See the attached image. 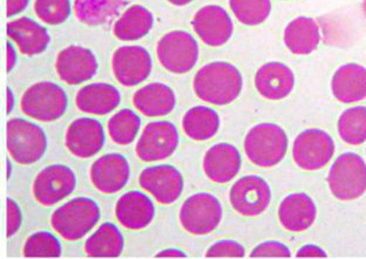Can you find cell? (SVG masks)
Listing matches in <instances>:
<instances>
[{"mask_svg": "<svg viewBox=\"0 0 366 259\" xmlns=\"http://www.w3.org/2000/svg\"><path fill=\"white\" fill-rule=\"evenodd\" d=\"M131 167L127 158L118 153L106 154L92 164L91 182L102 194L113 195L122 191L129 181Z\"/></svg>", "mask_w": 366, "mask_h": 259, "instance_id": "obj_18", "label": "cell"}, {"mask_svg": "<svg viewBox=\"0 0 366 259\" xmlns=\"http://www.w3.org/2000/svg\"><path fill=\"white\" fill-rule=\"evenodd\" d=\"M133 105L147 118H161L173 112L177 106V94L166 83L153 82L137 89Z\"/></svg>", "mask_w": 366, "mask_h": 259, "instance_id": "obj_26", "label": "cell"}, {"mask_svg": "<svg viewBox=\"0 0 366 259\" xmlns=\"http://www.w3.org/2000/svg\"><path fill=\"white\" fill-rule=\"evenodd\" d=\"M222 217V204L217 197L208 193H199L188 197L179 213L183 229L195 236H206L215 231Z\"/></svg>", "mask_w": 366, "mask_h": 259, "instance_id": "obj_8", "label": "cell"}, {"mask_svg": "<svg viewBox=\"0 0 366 259\" xmlns=\"http://www.w3.org/2000/svg\"><path fill=\"white\" fill-rule=\"evenodd\" d=\"M179 142L180 135L173 122H149L141 133L135 153L141 161H164L175 153Z\"/></svg>", "mask_w": 366, "mask_h": 259, "instance_id": "obj_11", "label": "cell"}, {"mask_svg": "<svg viewBox=\"0 0 366 259\" xmlns=\"http://www.w3.org/2000/svg\"><path fill=\"white\" fill-rule=\"evenodd\" d=\"M342 141L350 146L363 145L366 141V107L355 106L345 109L337 122Z\"/></svg>", "mask_w": 366, "mask_h": 259, "instance_id": "obj_32", "label": "cell"}, {"mask_svg": "<svg viewBox=\"0 0 366 259\" xmlns=\"http://www.w3.org/2000/svg\"><path fill=\"white\" fill-rule=\"evenodd\" d=\"M62 253L61 243L53 233L38 231L31 235L23 248L25 257H60Z\"/></svg>", "mask_w": 366, "mask_h": 259, "instance_id": "obj_35", "label": "cell"}, {"mask_svg": "<svg viewBox=\"0 0 366 259\" xmlns=\"http://www.w3.org/2000/svg\"><path fill=\"white\" fill-rule=\"evenodd\" d=\"M331 194L337 200H355L366 193V162L360 155L344 153L335 160L327 175Z\"/></svg>", "mask_w": 366, "mask_h": 259, "instance_id": "obj_6", "label": "cell"}, {"mask_svg": "<svg viewBox=\"0 0 366 259\" xmlns=\"http://www.w3.org/2000/svg\"><path fill=\"white\" fill-rule=\"evenodd\" d=\"M243 78L239 69L227 61H213L202 66L193 79L195 96L214 106H227L239 98Z\"/></svg>", "mask_w": 366, "mask_h": 259, "instance_id": "obj_1", "label": "cell"}, {"mask_svg": "<svg viewBox=\"0 0 366 259\" xmlns=\"http://www.w3.org/2000/svg\"><path fill=\"white\" fill-rule=\"evenodd\" d=\"M336 151L334 138L322 129L311 128L300 133L292 145V158L300 169L317 171L327 167Z\"/></svg>", "mask_w": 366, "mask_h": 259, "instance_id": "obj_9", "label": "cell"}, {"mask_svg": "<svg viewBox=\"0 0 366 259\" xmlns=\"http://www.w3.org/2000/svg\"><path fill=\"white\" fill-rule=\"evenodd\" d=\"M112 71L120 85L124 87L140 85L149 78L153 71L151 53L139 45L119 47L112 56Z\"/></svg>", "mask_w": 366, "mask_h": 259, "instance_id": "obj_13", "label": "cell"}, {"mask_svg": "<svg viewBox=\"0 0 366 259\" xmlns=\"http://www.w3.org/2000/svg\"><path fill=\"white\" fill-rule=\"evenodd\" d=\"M6 98H7V103H6V112L7 114H11L12 111L14 108V103H16V100H14V94L12 92V89L10 87H7L6 88Z\"/></svg>", "mask_w": 366, "mask_h": 259, "instance_id": "obj_44", "label": "cell"}, {"mask_svg": "<svg viewBox=\"0 0 366 259\" xmlns=\"http://www.w3.org/2000/svg\"><path fill=\"white\" fill-rule=\"evenodd\" d=\"M115 217L126 229L142 230L153 222L155 205L151 197L142 191H128L117 202Z\"/></svg>", "mask_w": 366, "mask_h": 259, "instance_id": "obj_21", "label": "cell"}, {"mask_svg": "<svg viewBox=\"0 0 366 259\" xmlns=\"http://www.w3.org/2000/svg\"><path fill=\"white\" fill-rule=\"evenodd\" d=\"M6 33L7 36L16 44L19 52L26 56L41 54L51 43V36L47 29L27 16H20L18 19L9 21Z\"/></svg>", "mask_w": 366, "mask_h": 259, "instance_id": "obj_22", "label": "cell"}, {"mask_svg": "<svg viewBox=\"0 0 366 259\" xmlns=\"http://www.w3.org/2000/svg\"><path fill=\"white\" fill-rule=\"evenodd\" d=\"M157 56L159 63L168 72L173 74H186L199 61V44L186 31H170L159 40Z\"/></svg>", "mask_w": 366, "mask_h": 259, "instance_id": "obj_7", "label": "cell"}, {"mask_svg": "<svg viewBox=\"0 0 366 259\" xmlns=\"http://www.w3.org/2000/svg\"><path fill=\"white\" fill-rule=\"evenodd\" d=\"M30 0H7L6 16L7 18H12L16 14H21L26 10Z\"/></svg>", "mask_w": 366, "mask_h": 259, "instance_id": "obj_41", "label": "cell"}, {"mask_svg": "<svg viewBox=\"0 0 366 259\" xmlns=\"http://www.w3.org/2000/svg\"><path fill=\"white\" fill-rule=\"evenodd\" d=\"M296 257L297 258H309V257L325 258V257H327V253L320 246L307 244V245L302 246L301 249L298 250Z\"/></svg>", "mask_w": 366, "mask_h": 259, "instance_id": "obj_40", "label": "cell"}, {"mask_svg": "<svg viewBox=\"0 0 366 259\" xmlns=\"http://www.w3.org/2000/svg\"><path fill=\"white\" fill-rule=\"evenodd\" d=\"M168 3L173 4L175 6H186L192 3L193 0H167Z\"/></svg>", "mask_w": 366, "mask_h": 259, "instance_id": "obj_45", "label": "cell"}, {"mask_svg": "<svg viewBox=\"0 0 366 259\" xmlns=\"http://www.w3.org/2000/svg\"><path fill=\"white\" fill-rule=\"evenodd\" d=\"M219 126V115L207 106H195L183 115V131L194 141H207L213 138L217 134Z\"/></svg>", "mask_w": 366, "mask_h": 259, "instance_id": "obj_30", "label": "cell"}, {"mask_svg": "<svg viewBox=\"0 0 366 259\" xmlns=\"http://www.w3.org/2000/svg\"><path fill=\"white\" fill-rule=\"evenodd\" d=\"M122 94L115 86L106 82H94L79 89L76 106L86 114L104 116L118 108Z\"/></svg>", "mask_w": 366, "mask_h": 259, "instance_id": "obj_24", "label": "cell"}, {"mask_svg": "<svg viewBox=\"0 0 366 259\" xmlns=\"http://www.w3.org/2000/svg\"><path fill=\"white\" fill-rule=\"evenodd\" d=\"M362 10H363L364 16L366 18V0H363V3H362Z\"/></svg>", "mask_w": 366, "mask_h": 259, "instance_id": "obj_47", "label": "cell"}, {"mask_svg": "<svg viewBox=\"0 0 366 259\" xmlns=\"http://www.w3.org/2000/svg\"><path fill=\"white\" fill-rule=\"evenodd\" d=\"M331 91L340 103L351 105L366 98V68L358 64H345L336 69Z\"/></svg>", "mask_w": 366, "mask_h": 259, "instance_id": "obj_25", "label": "cell"}, {"mask_svg": "<svg viewBox=\"0 0 366 259\" xmlns=\"http://www.w3.org/2000/svg\"><path fill=\"white\" fill-rule=\"evenodd\" d=\"M255 87L259 96L267 100L280 101L294 91V72L280 61L264 64L256 72Z\"/></svg>", "mask_w": 366, "mask_h": 259, "instance_id": "obj_19", "label": "cell"}, {"mask_svg": "<svg viewBox=\"0 0 366 259\" xmlns=\"http://www.w3.org/2000/svg\"><path fill=\"white\" fill-rule=\"evenodd\" d=\"M102 217L99 204L89 197H76L62 204L51 216V225L66 240H81Z\"/></svg>", "mask_w": 366, "mask_h": 259, "instance_id": "obj_3", "label": "cell"}, {"mask_svg": "<svg viewBox=\"0 0 366 259\" xmlns=\"http://www.w3.org/2000/svg\"><path fill=\"white\" fill-rule=\"evenodd\" d=\"M157 258H160V257H187L186 253H183L182 250L174 249V248H170V249L162 250L160 253H157L155 255Z\"/></svg>", "mask_w": 366, "mask_h": 259, "instance_id": "obj_43", "label": "cell"}, {"mask_svg": "<svg viewBox=\"0 0 366 259\" xmlns=\"http://www.w3.org/2000/svg\"><path fill=\"white\" fill-rule=\"evenodd\" d=\"M126 6V0H74L73 11L80 23L102 26L111 23Z\"/></svg>", "mask_w": 366, "mask_h": 259, "instance_id": "obj_29", "label": "cell"}, {"mask_svg": "<svg viewBox=\"0 0 366 259\" xmlns=\"http://www.w3.org/2000/svg\"><path fill=\"white\" fill-rule=\"evenodd\" d=\"M272 189L267 181L248 175L232 184L229 191V200L232 209L245 217L259 216L272 202Z\"/></svg>", "mask_w": 366, "mask_h": 259, "instance_id": "obj_12", "label": "cell"}, {"mask_svg": "<svg viewBox=\"0 0 366 259\" xmlns=\"http://www.w3.org/2000/svg\"><path fill=\"white\" fill-rule=\"evenodd\" d=\"M6 143L11 158L23 166H30L41 160L49 146L43 128L19 118L7 121Z\"/></svg>", "mask_w": 366, "mask_h": 259, "instance_id": "obj_5", "label": "cell"}, {"mask_svg": "<svg viewBox=\"0 0 366 259\" xmlns=\"http://www.w3.org/2000/svg\"><path fill=\"white\" fill-rule=\"evenodd\" d=\"M140 128V116L128 108L115 113L107 122L109 138L112 141L120 146L131 145L137 138Z\"/></svg>", "mask_w": 366, "mask_h": 259, "instance_id": "obj_33", "label": "cell"}, {"mask_svg": "<svg viewBox=\"0 0 366 259\" xmlns=\"http://www.w3.org/2000/svg\"><path fill=\"white\" fill-rule=\"evenodd\" d=\"M229 7L239 23L259 26L272 14V0H229Z\"/></svg>", "mask_w": 366, "mask_h": 259, "instance_id": "obj_34", "label": "cell"}, {"mask_svg": "<svg viewBox=\"0 0 366 259\" xmlns=\"http://www.w3.org/2000/svg\"><path fill=\"white\" fill-rule=\"evenodd\" d=\"M34 14L44 24L56 26L69 19L72 11L71 0H34Z\"/></svg>", "mask_w": 366, "mask_h": 259, "instance_id": "obj_36", "label": "cell"}, {"mask_svg": "<svg viewBox=\"0 0 366 259\" xmlns=\"http://www.w3.org/2000/svg\"><path fill=\"white\" fill-rule=\"evenodd\" d=\"M194 32L210 47H221L228 43L234 33V24L222 6L207 5L194 14L192 20Z\"/></svg>", "mask_w": 366, "mask_h": 259, "instance_id": "obj_16", "label": "cell"}, {"mask_svg": "<svg viewBox=\"0 0 366 259\" xmlns=\"http://www.w3.org/2000/svg\"><path fill=\"white\" fill-rule=\"evenodd\" d=\"M252 258H272V257H280V258H289L291 257V251L288 246L281 242H276V240H268V242H263L259 245L254 248L252 253H250Z\"/></svg>", "mask_w": 366, "mask_h": 259, "instance_id": "obj_38", "label": "cell"}, {"mask_svg": "<svg viewBox=\"0 0 366 259\" xmlns=\"http://www.w3.org/2000/svg\"><path fill=\"white\" fill-rule=\"evenodd\" d=\"M6 164H7V178H9V180H10L11 173H12V164H11L10 160H9V158H7Z\"/></svg>", "mask_w": 366, "mask_h": 259, "instance_id": "obj_46", "label": "cell"}, {"mask_svg": "<svg viewBox=\"0 0 366 259\" xmlns=\"http://www.w3.org/2000/svg\"><path fill=\"white\" fill-rule=\"evenodd\" d=\"M154 26L151 11L141 5H132L115 21L113 33L122 41H137L147 36Z\"/></svg>", "mask_w": 366, "mask_h": 259, "instance_id": "obj_28", "label": "cell"}, {"mask_svg": "<svg viewBox=\"0 0 366 259\" xmlns=\"http://www.w3.org/2000/svg\"><path fill=\"white\" fill-rule=\"evenodd\" d=\"M124 248V238L115 224L104 223L87 238L85 253L89 257L115 258L122 255Z\"/></svg>", "mask_w": 366, "mask_h": 259, "instance_id": "obj_31", "label": "cell"}, {"mask_svg": "<svg viewBox=\"0 0 366 259\" xmlns=\"http://www.w3.org/2000/svg\"><path fill=\"white\" fill-rule=\"evenodd\" d=\"M317 217L314 200L305 193L288 195L278 207V220L290 233H303L310 229Z\"/></svg>", "mask_w": 366, "mask_h": 259, "instance_id": "obj_23", "label": "cell"}, {"mask_svg": "<svg viewBox=\"0 0 366 259\" xmlns=\"http://www.w3.org/2000/svg\"><path fill=\"white\" fill-rule=\"evenodd\" d=\"M99 64L94 53L87 47L71 45L56 56V74L69 86L81 85L94 78Z\"/></svg>", "mask_w": 366, "mask_h": 259, "instance_id": "obj_15", "label": "cell"}, {"mask_svg": "<svg viewBox=\"0 0 366 259\" xmlns=\"http://www.w3.org/2000/svg\"><path fill=\"white\" fill-rule=\"evenodd\" d=\"M242 166L239 149L230 143H217L207 151L203 171L214 183L224 184L237 176Z\"/></svg>", "mask_w": 366, "mask_h": 259, "instance_id": "obj_20", "label": "cell"}, {"mask_svg": "<svg viewBox=\"0 0 366 259\" xmlns=\"http://www.w3.org/2000/svg\"><path fill=\"white\" fill-rule=\"evenodd\" d=\"M245 256V249L242 244L232 240H222L216 242L209 249L207 250L206 257L215 258V257H232V258H239V257Z\"/></svg>", "mask_w": 366, "mask_h": 259, "instance_id": "obj_37", "label": "cell"}, {"mask_svg": "<svg viewBox=\"0 0 366 259\" xmlns=\"http://www.w3.org/2000/svg\"><path fill=\"white\" fill-rule=\"evenodd\" d=\"M243 147L249 161L269 169L285 160L289 147L288 135L276 123H259L247 133Z\"/></svg>", "mask_w": 366, "mask_h": 259, "instance_id": "obj_2", "label": "cell"}, {"mask_svg": "<svg viewBox=\"0 0 366 259\" xmlns=\"http://www.w3.org/2000/svg\"><path fill=\"white\" fill-rule=\"evenodd\" d=\"M106 135L102 123L92 118H79L71 122L65 133V146L79 158H93L105 146Z\"/></svg>", "mask_w": 366, "mask_h": 259, "instance_id": "obj_17", "label": "cell"}, {"mask_svg": "<svg viewBox=\"0 0 366 259\" xmlns=\"http://www.w3.org/2000/svg\"><path fill=\"white\" fill-rule=\"evenodd\" d=\"M285 46L296 56H309L320 46V25L310 16H298L287 25L283 36Z\"/></svg>", "mask_w": 366, "mask_h": 259, "instance_id": "obj_27", "label": "cell"}, {"mask_svg": "<svg viewBox=\"0 0 366 259\" xmlns=\"http://www.w3.org/2000/svg\"><path fill=\"white\" fill-rule=\"evenodd\" d=\"M21 223H23V213L19 204L16 203L14 198L9 197L7 198V238L14 237L19 231Z\"/></svg>", "mask_w": 366, "mask_h": 259, "instance_id": "obj_39", "label": "cell"}, {"mask_svg": "<svg viewBox=\"0 0 366 259\" xmlns=\"http://www.w3.org/2000/svg\"><path fill=\"white\" fill-rule=\"evenodd\" d=\"M6 53H7V73H10L12 69L14 68V66H16V60H18V56H16V49L14 47L11 45L9 41L6 43Z\"/></svg>", "mask_w": 366, "mask_h": 259, "instance_id": "obj_42", "label": "cell"}, {"mask_svg": "<svg viewBox=\"0 0 366 259\" xmlns=\"http://www.w3.org/2000/svg\"><path fill=\"white\" fill-rule=\"evenodd\" d=\"M69 107L65 89L54 82L33 83L24 92L20 108L29 118L39 122H54L64 116Z\"/></svg>", "mask_w": 366, "mask_h": 259, "instance_id": "obj_4", "label": "cell"}, {"mask_svg": "<svg viewBox=\"0 0 366 259\" xmlns=\"http://www.w3.org/2000/svg\"><path fill=\"white\" fill-rule=\"evenodd\" d=\"M76 188V175L65 164L44 168L33 181L32 193L38 203L52 207L72 195Z\"/></svg>", "mask_w": 366, "mask_h": 259, "instance_id": "obj_10", "label": "cell"}, {"mask_svg": "<svg viewBox=\"0 0 366 259\" xmlns=\"http://www.w3.org/2000/svg\"><path fill=\"white\" fill-rule=\"evenodd\" d=\"M139 184L157 202L169 205L179 200L184 188L181 171L170 164H159L144 169L139 178Z\"/></svg>", "mask_w": 366, "mask_h": 259, "instance_id": "obj_14", "label": "cell"}]
</instances>
